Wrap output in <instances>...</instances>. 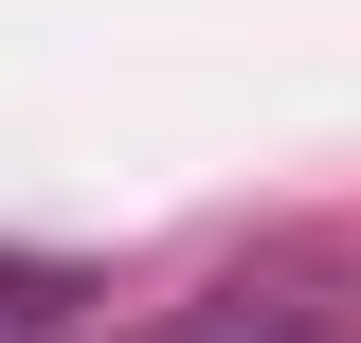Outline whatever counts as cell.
I'll use <instances>...</instances> for the list:
<instances>
[{"mask_svg": "<svg viewBox=\"0 0 361 343\" xmlns=\"http://www.w3.org/2000/svg\"><path fill=\"white\" fill-rule=\"evenodd\" d=\"M145 343H361V325L307 307V289H199V307H163Z\"/></svg>", "mask_w": 361, "mask_h": 343, "instance_id": "1", "label": "cell"}, {"mask_svg": "<svg viewBox=\"0 0 361 343\" xmlns=\"http://www.w3.org/2000/svg\"><path fill=\"white\" fill-rule=\"evenodd\" d=\"M90 307V271H54V253H0V343H37V325H73Z\"/></svg>", "mask_w": 361, "mask_h": 343, "instance_id": "2", "label": "cell"}]
</instances>
